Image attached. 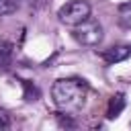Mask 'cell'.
<instances>
[{
	"label": "cell",
	"mask_w": 131,
	"mask_h": 131,
	"mask_svg": "<svg viewBox=\"0 0 131 131\" xmlns=\"http://www.w3.org/2000/svg\"><path fill=\"white\" fill-rule=\"evenodd\" d=\"M51 96H53V102L57 104V108H61L66 113H74L84 104L86 82L80 78H61L53 84Z\"/></svg>",
	"instance_id": "1"
},
{
	"label": "cell",
	"mask_w": 131,
	"mask_h": 131,
	"mask_svg": "<svg viewBox=\"0 0 131 131\" xmlns=\"http://www.w3.org/2000/svg\"><path fill=\"white\" fill-rule=\"evenodd\" d=\"M59 20L63 25H70V27H76L78 23L86 20L90 16V4L86 0H70L68 4H63L57 12Z\"/></svg>",
	"instance_id": "2"
},
{
	"label": "cell",
	"mask_w": 131,
	"mask_h": 131,
	"mask_svg": "<svg viewBox=\"0 0 131 131\" xmlns=\"http://www.w3.org/2000/svg\"><path fill=\"white\" fill-rule=\"evenodd\" d=\"M74 39L82 45H96L100 39H102V27L98 20L94 18H86L82 23H78L74 27Z\"/></svg>",
	"instance_id": "3"
},
{
	"label": "cell",
	"mask_w": 131,
	"mask_h": 131,
	"mask_svg": "<svg viewBox=\"0 0 131 131\" xmlns=\"http://www.w3.org/2000/svg\"><path fill=\"white\" fill-rule=\"evenodd\" d=\"M104 61L108 63H119V61H125L127 57H131V45H115L111 49H106L102 53Z\"/></svg>",
	"instance_id": "4"
},
{
	"label": "cell",
	"mask_w": 131,
	"mask_h": 131,
	"mask_svg": "<svg viewBox=\"0 0 131 131\" xmlns=\"http://www.w3.org/2000/svg\"><path fill=\"white\" fill-rule=\"evenodd\" d=\"M125 108V94H115L111 100H108V111H106V117L108 119H117Z\"/></svg>",
	"instance_id": "5"
},
{
	"label": "cell",
	"mask_w": 131,
	"mask_h": 131,
	"mask_svg": "<svg viewBox=\"0 0 131 131\" xmlns=\"http://www.w3.org/2000/svg\"><path fill=\"white\" fill-rule=\"evenodd\" d=\"M12 59V45L10 43H2L0 45V68H8Z\"/></svg>",
	"instance_id": "6"
},
{
	"label": "cell",
	"mask_w": 131,
	"mask_h": 131,
	"mask_svg": "<svg viewBox=\"0 0 131 131\" xmlns=\"http://www.w3.org/2000/svg\"><path fill=\"white\" fill-rule=\"evenodd\" d=\"M23 86H25V98H27V100H37V98H39V88H37L33 82L23 80Z\"/></svg>",
	"instance_id": "7"
},
{
	"label": "cell",
	"mask_w": 131,
	"mask_h": 131,
	"mask_svg": "<svg viewBox=\"0 0 131 131\" xmlns=\"http://www.w3.org/2000/svg\"><path fill=\"white\" fill-rule=\"evenodd\" d=\"M18 8V0H0V16L12 14Z\"/></svg>",
	"instance_id": "8"
},
{
	"label": "cell",
	"mask_w": 131,
	"mask_h": 131,
	"mask_svg": "<svg viewBox=\"0 0 131 131\" xmlns=\"http://www.w3.org/2000/svg\"><path fill=\"white\" fill-rule=\"evenodd\" d=\"M10 125V119H8V115L4 113V111H0V129H6Z\"/></svg>",
	"instance_id": "9"
},
{
	"label": "cell",
	"mask_w": 131,
	"mask_h": 131,
	"mask_svg": "<svg viewBox=\"0 0 131 131\" xmlns=\"http://www.w3.org/2000/svg\"><path fill=\"white\" fill-rule=\"evenodd\" d=\"M57 121H59V125H61V127H74V125H76V123H74L72 119H68V117L63 119L61 115H57Z\"/></svg>",
	"instance_id": "10"
},
{
	"label": "cell",
	"mask_w": 131,
	"mask_h": 131,
	"mask_svg": "<svg viewBox=\"0 0 131 131\" xmlns=\"http://www.w3.org/2000/svg\"><path fill=\"white\" fill-rule=\"evenodd\" d=\"M119 10H121V12H125V10H131V2H123V4H119Z\"/></svg>",
	"instance_id": "11"
}]
</instances>
